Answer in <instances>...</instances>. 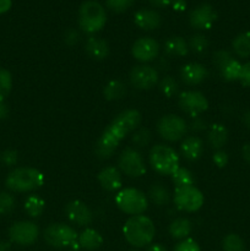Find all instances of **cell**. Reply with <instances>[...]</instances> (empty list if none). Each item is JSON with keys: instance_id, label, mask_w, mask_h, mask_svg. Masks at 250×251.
Segmentation results:
<instances>
[{"instance_id": "obj_7", "label": "cell", "mask_w": 250, "mask_h": 251, "mask_svg": "<svg viewBox=\"0 0 250 251\" xmlns=\"http://www.w3.org/2000/svg\"><path fill=\"white\" fill-rule=\"evenodd\" d=\"M115 205L125 215H142L149 207V199L141 190L135 188L122 189L115 195Z\"/></svg>"}, {"instance_id": "obj_51", "label": "cell", "mask_w": 250, "mask_h": 251, "mask_svg": "<svg viewBox=\"0 0 250 251\" xmlns=\"http://www.w3.org/2000/svg\"><path fill=\"white\" fill-rule=\"evenodd\" d=\"M147 251H167V249L161 244H152Z\"/></svg>"}, {"instance_id": "obj_5", "label": "cell", "mask_w": 250, "mask_h": 251, "mask_svg": "<svg viewBox=\"0 0 250 251\" xmlns=\"http://www.w3.org/2000/svg\"><path fill=\"white\" fill-rule=\"evenodd\" d=\"M149 161L152 169L162 176H172L180 167L178 152L167 145H156L152 147Z\"/></svg>"}, {"instance_id": "obj_40", "label": "cell", "mask_w": 250, "mask_h": 251, "mask_svg": "<svg viewBox=\"0 0 250 251\" xmlns=\"http://www.w3.org/2000/svg\"><path fill=\"white\" fill-rule=\"evenodd\" d=\"M232 58H233V56H232V54L229 53V51L221 49V50L215 51V54H213L212 61H213V64L216 65V68L220 69L221 66L225 65V64L227 63V61H229Z\"/></svg>"}, {"instance_id": "obj_37", "label": "cell", "mask_w": 250, "mask_h": 251, "mask_svg": "<svg viewBox=\"0 0 250 251\" xmlns=\"http://www.w3.org/2000/svg\"><path fill=\"white\" fill-rule=\"evenodd\" d=\"M132 142L136 147H145L150 144L151 141V132L146 127H137L134 132H132L131 137Z\"/></svg>"}, {"instance_id": "obj_46", "label": "cell", "mask_w": 250, "mask_h": 251, "mask_svg": "<svg viewBox=\"0 0 250 251\" xmlns=\"http://www.w3.org/2000/svg\"><path fill=\"white\" fill-rule=\"evenodd\" d=\"M150 4L154 7H166L174 2V0H149Z\"/></svg>"}, {"instance_id": "obj_30", "label": "cell", "mask_w": 250, "mask_h": 251, "mask_svg": "<svg viewBox=\"0 0 250 251\" xmlns=\"http://www.w3.org/2000/svg\"><path fill=\"white\" fill-rule=\"evenodd\" d=\"M242 64L237 60V59L232 58L229 61L225 64L223 66H221L218 70H220L221 76L225 78V81H237L239 80L240 73H242Z\"/></svg>"}, {"instance_id": "obj_55", "label": "cell", "mask_w": 250, "mask_h": 251, "mask_svg": "<svg viewBox=\"0 0 250 251\" xmlns=\"http://www.w3.org/2000/svg\"><path fill=\"white\" fill-rule=\"evenodd\" d=\"M132 251H135V250H132Z\"/></svg>"}, {"instance_id": "obj_13", "label": "cell", "mask_w": 250, "mask_h": 251, "mask_svg": "<svg viewBox=\"0 0 250 251\" xmlns=\"http://www.w3.org/2000/svg\"><path fill=\"white\" fill-rule=\"evenodd\" d=\"M130 83L137 90H151L159 82L158 71L151 65L141 64L130 70Z\"/></svg>"}, {"instance_id": "obj_41", "label": "cell", "mask_w": 250, "mask_h": 251, "mask_svg": "<svg viewBox=\"0 0 250 251\" xmlns=\"http://www.w3.org/2000/svg\"><path fill=\"white\" fill-rule=\"evenodd\" d=\"M1 162L7 167L16 166L17 161H19V153L15 150H6L1 153Z\"/></svg>"}, {"instance_id": "obj_42", "label": "cell", "mask_w": 250, "mask_h": 251, "mask_svg": "<svg viewBox=\"0 0 250 251\" xmlns=\"http://www.w3.org/2000/svg\"><path fill=\"white\" fill-rule=\"evenodd\" d=\"M212 161L218 168H225L228 164V161H229V157H228V153L223 150H217V151L213 153Z\"/></svg>"}, {"instance_id": "obj_12", "label": "cell", "mask_w": 250, "mask_h": 251, "mask_svg": "<svg viewBox=\"0 0 250 251\" xmlns=\"http://www.w3.org/2000/svg\"><path fill=\"white\" fill-rule=\"evenodd\" d=\"M179 107L190 117H200L208 109V100L200 91H184L179 95Z\"/></svg>"}, {"instance_id": "obj_15", "label": "cell", "mask_w": 250, "mask_h": 251, "mask_svg": "<svg viewBox=\"0 0 250 251\" xmlns=\"http://www.w3.org/2000/svg\"><path fill=\"white\" fill-rule=\"evenodd\" d=\"M217 20V14L210 4H201L189 15V22L193 28L198 31H206L213 26Z\"/></svg>"}, {"instance_id": "obj_35", "label": "cell", "mask_w": 250, "mask_h": 251, "mask_svg": "<svg viewBox=\"0 0 250 251\" xmlns=\"http://www.w3.org/2000/svg\"><path fill=\"white\" fill-rule=\"evenodd\" d=\"M208 39L207 37L203 36V34H194L190 37L188 42L189 50L193 51L194 54H202L207 50L208 48Z\"/></svg>"}, {"instance_id": "obj_6", "label": "cell", "mask_w": 250, "mask_h": 251, "mask_svg": "<svg viewBox=\"0 0 250 251\" xmlns=\"http://www.w3.org/2000/svg\"><path fill=\"white\" fill-rule=\"evenodd\" d=\"M43 239L50 247L56 249H65L70 248L77 250L78 248V234L73 227L66 223H51L43 230Z\"/></svg>"}, {"instance_id": "obj_10", "label": "cell", "mask_w": 250, "mask_h": 251, "mask_svg": "<svg viewBox=\"0 0 250 251\" xmlns=\"http://www.w3.org/2000/svg\"><path fill=\"white\" fill-rule=\"evenodd\" d=\"M118 168L130 178H140L146 173V164L144 157L132 147H126L118 158Z\"/></svg>"}, {"instance_id": "obj_32", "label": "cell", "mask_w": 250, "mask_h": 251, "mask_svg": "<svg viewBox=\"0 0 250 251\" xmlns=\"http://www.w3.org/2000/svg\"><path fill=\"white\" fill-rule=\"evenodd\" d=\"M159 91L163 96H166L167 98H171L173 96H175L179 91V85L176 82V80L172 76H164L159 80L158 82Z\"/></svg>"}, {"instance_id": "obj_8", "label": "cell", "mask_w": 250, "mask_h": 251, "mask_svg": "<svg viewBox=\"0 0 250 251\" xmlns=\"http://www.w3.org/2000/svg\"><path fill=\"white\" fill-rule=\"evenodd\" d=\"M174 205L183 212H196L203 205V194L195 185L175 188L173 195Z\"/></svg>"}, {"instance_id": "obj_26", "label": "cell", "mask_w": 250, "mask_h": 251, "mask_svg": "<svg viewBox=\"0 0 250 251\" xmlns=\"http://www.w3.org/2000/svg\"><path fill=\"white\" fill-rule=\"evenodd\" d=\"M149 199L156 206H166L171 201V193L163 184H153L149 190Z\"/></svg>"}, {"instance_id": "obj_38", "label": "cell", "mask_w": 250, "mask_h": 251, "mask_svg": "<svg viewBox=\"0 0 250 251\" xmlns=\"http://www.w3.org/2000/svg\"><path fill=\"white\" fill-rule=\"evenodd\" d=\"M132 4H134V0H107L108 9L117 14L126 11L129 7H131Z\"/></svg>"}, {"instance_id": "obj_44", "label": "cell", "mask_w": 250, "mask_h": 251, "mask_svg": "<svg viewBox=\"0 0 250 251\" xmlns=\"http://www.w3.org/2000/svg\"><path fill=\"white\" fill-rule=\"evenodd\" d=\"M239 81L247 87H250V61L245 63L242 66V73H240Z\"/></svg>"}, {"instance_id": "obj_4", "label": "cell", "mask_w": 250, "mask_h": 251, "mask_svg": "<svg viewBox=\"0 0 250 251\" xmlns=\"http://www.w3.org/2000/svg\"><path fill=\"white\" fill-rule=\"evenodd\" d=\"M107 22L105 9L95 0L85 1L78 10V26L85 33L93 34L100 32Z\"/></svg>"}, {"instance_id": "obj_28", "label": "cell", "mask_w": 250, "mask_h": 251, "mask_svg": "<svg viewBox=\"0 0 250 251\" xmlns=\"http://www.w3.org/2000/svg\"><path fill=\"white\" fill-rule=\"evenodd\" d=\"M24 208L29 217L37 218L43 215L44 210H46V201L38 195H29L25 200Z\"/></svg>"}, {"instance_id": "obj_19", "label": "cell", "mask_w": 250, "mask_h": 251, "mask_svg": "<svg viewBox=\"0 0 250 251\" xmlns=\"http://www.w3.org/2000/svg\"><path fill=\"white\" fill-rule=\"evenodd\" d=\"M134 22L139 28L144 31H153L162 24L161 15L151 9H141L135 14Z\"/></svg>"}, {"instance_id": "obj_1", "label": "cell", "mask_w": 250, "mask_h": 251, "mask_svg": "<svg viewBox=\"0 0 250 251\" xmlns=\"http://www.w3.org/2000/svg\"><path fill=\"white\" fill-rule=\"evenodd\" d=\"M141 113L137 109H126L119 113L104 129L95 145V153L100 159H108L120 142L132 134L141 123Z\"/></svg>"}, {"instance_id": "obj_50", "label": "cell", "mask_w": 250, "mask_h": 251, "mask_svg": "<svg viewBox=\"0 0 250 251\" xmlns=\"http://www.w3.org/2000/svg\"><path fill=\"white\" fill-rule=\"evenodd\" d=\"M172 5H173V7L176 10V11H183L186 6L184 0H174V2Z\"/></svg>"}, {"instance_id": "obj_22", "label": "cell", "mask_w": 250, "mask_h": 251, "mask_svg": "<svg viewBox=\"0 0 250 251\" xmlns=\"http://www.w3.org/2000/svg\"><path fill=\"white\" fill-rule=\"evenodd\" d=\"M77 243L81 249L93 251L102 247L103 237L93 228H86L78 234Z\"/></svg>"}, {"instance_id": "obj_17", "label": "cell", "mask_w": 250, "mask_h": 251, "mask_svg": "<svg viewBox=\"0 0 250 251\" xmlns=\"http://www.w3.org/2000/svg\"><path fill=\"white\" fill-rule=\"evenodd\" d=\"M180 77L189 86L200 85L208 77V70L202 64L189 63L181 66Z\"/></svg>"}, {"instance_id": "obj_34", "label": "cell", "mask_w": 250, "mask_h": 251, "mask_svg": "<svg viewBox=\"0 0 250 251\" xmlns=\"http://www.w3.org/2000/svg\"><path fill=\"white\" fill-rule=\"evenodd\" d=\"M12 90V75L9 70L0 68V102L6 100Z\"/></svg>"}, {"instance_id": "obj_33", "label": "cell", "mask_w": 250, "mask_h": 251, "mask_svg": "<svg viewBox=\"0 0 250 251\" xmlns=\"http://www.w3.org/2000/svg\"><path fill=\"white\" fill-rule=\"evenodd\" d=\"M222 249L223 251H245L244 240L238 234L230 233L223 238Z\"/></svg>"}, {"instance_id": "obj_53", "label": "cell", "mask_w": 250, "mask_h": 251, "mask_svg": "<svg viewBox=\"0 0 250 251\" xmlns=\"http://www.w3.org/2000/svg\"><path fill=\"white\" fill-rule=\"evenodd\" d=\"M243 122H244L245 126H247L248 129H250V112L245 113L244 117H243Z\"/></svg>"}, {"instance_id": "obj_27", "label": "cell", "mask_w": 250, "mask_h": 251, "mask_svg": "<svg viewBox=\"0 0 250 251\" xmlns=\"http://www.w3.org/2000/svg\"><path fill=\"white\" fill-rule=\"evenodd\" d=\"M232 48L239 58H250V31L238 34L233 39Z\"/></svg>"}, {"instance_id": "obj_52", "label": "cell", "mask_w": 250, "mask_h": 251, "mask_svg": "<svg viewBox=\"0 0 250 251\" xmlns=\"http://www.w3.org/2000/svg\"><path fill=\"white\" fill-rule=\"evenodd\" d=\"M11 244L9 242H0V251H10Z\"/></svg>"}, {"instance_id": "obj_2", "label": "cell", "mask_w": 250, "mask_h": 251, "mask_svg": "<svg viewBox=\"0 0 250 251\" xmlns=\"http://www.w3.org/2000/svg\"><path fill=\"white\" fill-rule=\"evenodd\" d=\"M123 234L130 245L135 248H145L154 239L156 227L151 218L147 216H131L124 223Z\"/></svg>"}, {"instance_id": "obj_11", "label": "cell", "mask_w": 250, "mask_h": 251, "mask_svg": "<svg viewBox=\"0 0 250 251\" xmlns=\"http://www.w3.org/2000/svg\"><path fill=\"white\" fill-rule=\"evenodd\" d=\"M39 237V228L32 221H19L9 228V238L12 243L22 247L32 245Z\"/></svg>"}, {"instance_id": "obj_29", "label": "cell", "mask_w": 250, "mask_h": 251, "mask_svg": "<svg viewBox=\"0 0 250 251\" xmlns=\"http://www.w3.org/2000/svg\"><path fill=\"white\" fill-rule=\"evenodd\" d=\"M104 98L108 100H119L126 95V86L120 80H112L103 90Z\"/></svg>"}, {"instance_id": "obj_49", "label": "cell", "mask_w": 250, "mask_h": 251, "mask_svg": "<svg viewBox=\"0 0 250 251\" xmlns=\"http://www.w3.org/2000/svg\"><path fill=\"white\" fill-rule=\"evenodd\" d=\"M242 156L248 163H250V142L245 144L242 149Z\"/></svg>"}, {"instance_id": "obj_31", "label": "cell", "mask_w": 250, "mask_h": 251, "mask_svg": "<svg viewBox=\"0 0 250 251\" xmlns=\"http://www.w3.org/2000/svg\"><path fill=\"white\" fill-rule=\"evenodd\" d=\"M171 178L173 184L175 185V188L194 185V183H195L194 174L191 173L188 168H184V167H179V168L172 174Z\"/></svg>"}, {"instance_id": "obj_39", "label": "cell", "mask_w": 250, "mask_h": 251, "mask_svg": "<svg viewBox=\"0 0 250 251\" xmlns=\"http://www.w3.org/2000/svg\"><path fill=\"white\" fill-rule=\"evenodd\" d=\"M173 251H201L200 245L191 238H186V239L180 240L178 244L175 245Z\"/></svg>"}, {"instance_id": "obj_14", "label": "cell", "mask_w": 250, "mask_h": 251, "mask_svg": "<svg viewBox=\"0 0 250 251\" xmlns=\"http://www.w3.org/2000/svg\"><path fill=\"white\" fill-rule=\"evenodd\" d=\"M131 54L142 64L153 61L159 54V43L152 37H141L132 44Z\"/></svg>"}, {"instance_id": "obj_3", "label": "cell", "mask_w": 250, "mask_h": 251, "mask_svg": "<svg viewBox=\"0 0 250 251\" xmlns=\"http://www.w3.org/2000/svg\"><path fill=\"white\" fill-rule=\"evenodd\" d=\"M46 176L41 171L32 167H19L10 172L6 176L5 185L14 193H28L42 188Z\"/></svg>"}, {"instance_id": "obj_47", "label": "cell", "mask_w": 250, "mask_h": 251, "mask_svg": "<svg viewBox=\"0 0 250 251\" xmlns=\"http://www.w3.org/2000/svg\"><path fill=\"white\" fill-rule=\"evenodd\" d=\"M9 105L5 103V100L0 102V120H5L7 117H9Z\"/></svg>"}, {"instance_id": "obj_18", "label": "cell", "mask_w": 250, "mask_h": 251, "mask_svg": "<svg viewBox=\"0 0 250 251\" xmlns=\"http://www.w3.org/2000/svg\"><path fill=\"white\" fill-rule=\"evenodd\" d=\"M97 179L102 189L107 191L119 190L123 185L122 172L119 171V168L114 166H108L103 168L98 173Z\"/></svg>"}, {"instance_id": "obj_48", "label": "cell", "mask_w": 250, "mask_h": 251, "mask_svg": "<svg viewBox=\"0 0 250 251\" xmlns=\"http://www.w3.org/2000/svg\"><path fill=\"white\" fill-rule=\"evenodd\" d=\"M12 1L11 0H0V15L5 14L11 9Z\"/></svg>"}, {"instance_id": "obj_21", "label": "cell", "mask_w": 250, "mask_h": 251, "mask_svg": "<svg viewBox=\"0 0 250 251\" xmlns=\"http://www.w3.org/2000/svg\"><path fill=\"white\" fill-rule=\"evenodd\" d=\"M109 44L105 39L90 37L85 43V51L93 60H104L109 55Z\"/></svg>"}, {"instance_id": "obj_23", "label": "cell", "mask_w": 250, "mask_h": 251, "mask_svg": "<svg viewBox=\"0 0 250 251\" xmlns=\"http://www.w3.org/2000/svg\"><path fill=\"white\" fill-rule=\"evenodd\" d=\"M207 141L212 149L222 150V147L227 144L228 141V130L227 127L220 123L210 125L207 132Z\"/></svg>"}, {"instance_id": "obj_36", "label": "cell", "mask_w": 250, "mask_h": 251, "mask_svg": "<svg viewBox=\"0 0 250 251\" xmlns=\"http://www.w3.org/2000/svg\"><path fill=\"white\" fill-rule=\"evenodd\" d=\"M15 205H16V201H15L12 194L7 193V191L0 193V215H10L15 210Z\"/></svg>"}, {"instance_id": "obj_25", "label": "cell", "mask_w": 250, "mask_h": 251, "mask_svg": "<svg viewBox=\"0 0 250 251\" xmlns=\"http://www.w3.org/2000/svg\"><path fill=\"white\" fill-rule=\"evenodd\" d=\"M164 51L171 56H184L189 53L188 42L183 37H171L164 43Z\"/></svg>"}, {"instance_id": "obj_16", "label": "cell", "mask_w": 250, "mask_h": 251, "mask_svg": "<svg viewBox=\"0 0 250 251\" xmlns=\"http://www.w3.org/2000/svg\"><path fill=\"white\" fill-rule=\"evenodd\" d=\"M65 215L68 220L78 227H87L93 221V213L83 201L74 200L66 205Z\"/></svg>"}, {"instance_id": "obj_43", "label": "cell", "mask_w": 250, "mask_h": 251, "mask_svg": "<svg viewBox=\"0 0 250 251\" xmlns=\"http://www.w3.org/2000/svg\"><path fill=\"white\" fill-rule=\"evenodd\" d=\"M64 41L68 46H75L78 41H80V33L76 29H68L64 36Z\"/></svg>"}, {"instance_id": "obj_45", "label": "cell", "mask_w": 250, "mask_h": 251, "mask_svg": "<svg viewBox=\"0 0 250 251\" xmlns=\"http://www.w3.org/2000/svg\"><path fill=\"white\" fill-rule=\"evenodd\" d=\"M190 129L196 132L203 131V130L207 129V124H206V122L202 119V118L196 117V118H193V122H191L190 124Z\"/></svg>"}, {"instance_id": "obj_9", "label": "cell", "mask_w": 250, "mask_h": 251, "mask_svg": "<svg viewBox=\"0 0 250 251\" xmlns=\"http://www.w3.org/2000/svg\"><path fill=\"white\" fill-rule=\"evenodd\" d=\"M189 126L185 120L176 114H166L157 123V131L159 136L169 142H175L183 139Z\"/></svg>"}, {"instance_id": "obj_54", "label": "cell", "mask_w": 250, "mask_h": 251, "mask_svg": "<svg viewBox=\"0 0 250 251\" xmlns=\"http://www.w3.org/2000/svg\"><path fill=\"white\" fill-rule=\"evenodd\" d=\"M70 251H77V250H70Z\"/></svg>"}, {"instance_id": "obj_24", "label": "cell", "mask_w": 250, "mask_h": 251, "mask_svg": "<svg viewBox=\"0 0 250 251\" xmlns=\"http://www.w3.org/2000/svg\"><path fill=\"white\" fill-rule=\"evenodd\" d=\"M168 230L173 239H186L191 234V232H193V223L185 217L175 218V220L171 222Z\"/></svg>"}, {"instance_id": "obj_20", "label": "cell", "mask_w": 250, "mask_h": 251, "mask_svg": "<svg viewBox=\"0 0 250 251\" xmlns=\"http://www.w3.org/2000/svg\"><path fill=\"white\" fill-rule=\"evenodd\" d=\"M180 152L185 159L195 162L201 158L203 153V141L199 136H188L181 141Z\"/></svg>"}]
</instances>
